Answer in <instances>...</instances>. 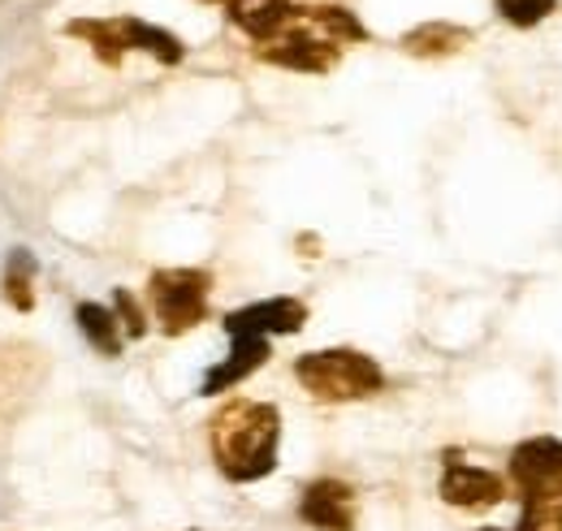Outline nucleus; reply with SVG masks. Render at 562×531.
<instances>
[{
  "label": "nucleus",
  "instance_id": "nucleus-1",
  "mask_svg": "<svg viewBox=\"0 0 562 531\" xmlns=\"http://www.w3.org/2000/svg\"><path fill=\"white\" fill-rule=\"evenodd\" d=\"M209 450L229 484H260L278 471L281 410L273 402L234 398L209 419Z\"/></svg>",
  "mask_w": 562,
  "mask_h": 531
},
{
  "label": "nucleus",
  "instance_id": "nucleus-2",
  "mask_svg": "<svg viewBox=\"0 0 562 531\" xmlns=\"http://www.w3.org/2000/svg\"><path fill=\"white\" fill-rule=\"evenodd\" d=\"M368 26L342 4H294L285 26L273 39L256 44L265 66L294 69V74H329L342 61L347 44H363Z\"/></svg>",
  "mask_w": 562,
  "mask_h": 531
},
{
  "label": "nucleus",
  "instance_id": "nucleus-3",
  "mask_svg": "<svg viewBox=\"0 0 562 531\" xmlns=\"http://www.w3.org/2000/svg\"><path fill=\"white\" fill-rule=\"evenodd\" d=\"M506 479L519 493L515 531H562V441L528 437L510 450Z\"/></svg>",
  "mask_w": 562,
  "mask_h": 531
},
{
  "label": "nucleus",
  "instance_id": "nucleus-4",
  "mask_svg": "<svg viewBox=\"0 0 562 531\" xmlns=\"http://www.w3.org/2000/svg\"><path fill=\"white\" fill-rule=\"evenodd\" d=\"M294 381L316 402H363L385 389V368L351 346L307 350L294 359Z\"/></svg>",
  "mask_w": 562,
  "mask_h": 531
},
{
  "label": "nucleus",
  "instance_id": "nucleus-5",
  "mask_svg": "<svg viewBox=\"0 0 562 531\" xmlns=\"http://www.w3.org/2000/svg\"><path fill=\"white\" fill-rule=\"evenodd\" d=\"M212 272L209 268H156L147 276V307L165 337H182L209 320Z\"/></svg>",
  "mask_w": 562,
  "mask_h": 531
},
{
  "label": "nucleus",
  "instance_id": "nucleus-6",
  "mask_svg": "<svg viewBox=\"0 0 562 531\" xmlns=\"http://www.w3.org/2000/svg\"><path fill=\"white\" fill-rule=\"evenodd\" d=\"M437 493L446 506L454 510H493L506 501V479L490 471V466L468 463L459 450H446L441 454V479H437Z\"/></svg>",
  "mask_w": 562,
  "mask_h": 531
},
{
  "label": "nucleus",
  "instance_id": "nucleus-7",
  "mask_svg": "<svg viewBox=\"0 0 562 531\" xmlns=\"http://www.w3.org/2000/svg\"><path fill=\"white\" fill-rule=\"evenodd\" d=\"M299 519L312 531H355V523H359V493L347 479L321 475V479L303 484Z\"/></svg>",
  "mask_w": 562,
  "mask_h": 531
},
{
  "label": "nucleus",
  "instance_id": "nucleus-8",
  "mask_svg": "<svg viewBox=\"0 0 562 531\" xmlns=\"http://www.w3.org/2000/svg\"><path fill=\"white\" fill-rule=\"evenodd\" d=\"M307 325V303L303 298H290V294H278V298H260V303H247L238 312H229L221 320V329L229 337H290Z\"/></svg>",
  "mask_w": 562,
  "mask_h": 531
},
{
  "label": "nucleus",
  "instance_id": "nucleus-9",
  "mask_svg": "<svg viewBox=\"0 0 562 531\" xmlns=\"http://www.w3.org/2000/svg\"><path fill=\"white\" fill-rule=\"evenodd\" d=\"M269 359H273V346H269L265 337H229V354H225L221 363H212L204 385H200V394H204V398L229 394V389L243 385L251 372H260Z\"/></svg>",
  "mask_w": 562,
  "mask_h": 531
},
{
  "label": "nucleus",
  "instance_id": "nucleus-10",
  "mask_svg": "<svg viewBox=\"0 0 562 531\" xmlns=\"http://www.w3.org/2000/svg\"><path fill=\"white\" fill-rule=\"evenodd\" d=\"M117 31H122V39H126L131 53H147V57L160 61V66H182V57H187V44H182L173 31L156 26V22H143V18L122 13V18H117Z\"/></svg>",
  "mask_w": 562,
  "mask_h": 531
},
{
  "label": "nucleus",
  "instance_id": "nucleus-11",
  "mask_svg": "<svg viewBox=\"0 0 562 531\" xmlns=\"http://www.w3.org/2000/svg\"><path fill=\"white\" fill-rule=\"evenodd\" d=\"M290 9H294V0H229V4H225L229 22H234L251 44L273 39L281 26H285Z\"/></svg>",
  "mask_w": 562,
  "mask_h": 531
},
{
  "label": "nucleus",
  "instance_id": "nucleus-12",
  "mask_svg": "<svg viewBox=\"0 0 562 531\" xmlns=\"http://www.w3.org/2000/svg\"><path fill=\"white\" fill-rule=\"evenodd\" d=\"M74 325H78L82 341H87L95 354H104V359H117V354H122L126 332L117 325L113 307H104V303H78V307H74Z\"/></svg>",
  "mask_w": 562,
  "mask_h": 531
},
{
  "label": "nucleus",
  "instance_id": "nucleus-13",
  "mask_svg": "<svg viewBox=\"0 0 562 531\" xmlns=\"http://www.w3.org/2000/svg\"><path fill=\"white\" fill-rule=\"evenodd\" d=\"M66 35L82 39L95 53V61L109 69H117L126 61V53H131L122 31H117V18H74V22H66Z\"/></svg>",
  "mask_w": 562,
  "mask_h": 531
},
{
  "label": "nucleus",
  "instance_id": "nucleus-14",
  "mask_svg": "<svg viewBox=\"0 0 562 531\" xmlns=\"http://www.w3.org/2000/svg\"><path fill=\"white\" fill-rule=\"evenodd\" d=\"M468 44H472V31H463V26H454V22H424V26L403 35V53H407V57H428V61L454 57V53H463Z\"/></svg>",
  "mask_w": 562,
  "mask_h": 531
},
{
  "label": "nucleus",
  "instance_id": "nucleus-15",
  "mask_svg": "<svg viewBox=\"0 0 562 531\" xmlns=\"http://www.w3.org/2000/svg\"><path fill=\"white\" fill-rule=\"evenodd\" d=\"M35 272H40V264H35V256L26 247L9 251L4 276H0V290H4L9 307H18V312H31L35 307Z\"/></svg>",
  "mask_w": 562,
  "mask_h": 531
},
{
  "label": "nucleus",
  "instance_id": "nucleus-16",
  "mask_svg": "<svg viewBox=\"0 0 562 531\" xmlns=\"http://www.w3.org/2000/svg\"><path fill=\"white\" fill-rule=\"evenodd\" d=\"M493 9H497V18H502V22H510V26L528 31V26L546 22V18L559 9V0H493Z\"/></svg>",
  "mask_w": 562,
  "mask_h": 531
},
{
  "label": "nucleus",
  "instance_id": "nucleus-17",
  "mask_svg": "<svg viewBox=\"0 0 562 531\" xmlns=\"http://www.w3.org/2000/svg\"><path fill=\"white\" fill-rule=\"evenodd\" d=\"M113 316H117V325L131 341H139L147 332V312H143V303L131 290H113Z\"/></svg>",
  "mask_w": 562,
  "mask_h": 531
},
{
  "label": "nucleus",
  "instance_id": "nucleus-18",
  "mask_svg": "<svg viewBox=\"0 0 562 531\" xmlns=\"http://www.w3.org/2000/svg\"><path fill=\"white\" fill-rule=\"evenodd\" d=\"M200 4H229V0H200Z\"/></svg>",
  "mask_w": 562,
  "mask_h": 531
},
{
  "label": "nucleus",
  "instance_id": "nucleus-19",
  "mask_svg": "<svg viewBox=\"0 0 562 531\" xmlns=\"http://www.w3.org/2000/svg\"><path fill=\"white\" fill-rule=\"evenodd\" d=\"M476 531H506V528H476Z\"/></svg>",
  "mask_w": 562,
  "mask_h": 531
}]
</instances>
